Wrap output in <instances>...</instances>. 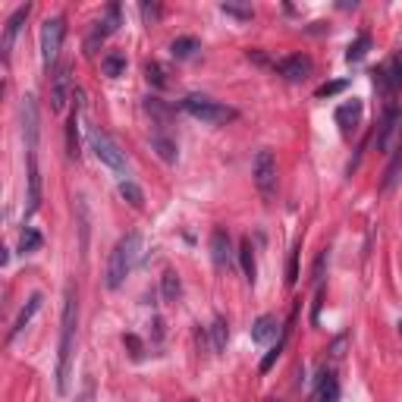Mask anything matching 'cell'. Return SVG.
I'll use <instances>...</instances> for the list:
<instances>
[{"label":"cell","mask_w":402,"mask_h":402,"mask_svg":"<svg viewBox=\"0 0 402 402\" xmlns=\"http://www.w3.org/2000/svg\"><path fill=\"white\" fill-rule=\"evenodd\" d=\"M76 333H79V299H76V290L66 286V292H63V320H60V349H57V393L60 396L70 393Z\"/></svg>","instance_id":"obj_1"},{"label":"cell","mask_w":402,"mask_h":402,"mask_svg":"<svg viewBox=\"0 0 402 402\" xmlns=\"http://www.w3.org/2000/svg\"><path fill=\"white\" fill-rule=\"evenodd\" d=\"M198 51H201V41L195 35H179V38H173V44H170V53L176 60H189V57H195Z\"/></svg>","instance_id":"obj_20"},{"label":"cell","mask_w":402,"mask_h":402,"mask_svg":"<svg viewBox=\"0 0 402 402\" xmlns=\"http://www.w3.org/2000/svg\"><path fill=\"white\" fill-rule=\"evenodd\" d=\"M239 264H242L245 280H249V283L254 286V280H258V264H254V245H252L249 236L239 242Z\"/></svg>","instance_id":"obj_18"},{"label":"cell","mask_w":402,"mask_h":402,"mask_svg":"<svg viewBox=\"0 0 402 402\" xmlns=\"http://www.w3.org/2000/svg\"><path fill=\"white\" fill-rule=\"evenodd\" d=\"M145 76H148V82H154L157 89H164V85H167V72H164V66H160V63L145 66Z\"/></svg>","instance_id":"obj_30"},{"label":"cell","mask_w":402,"mask_h":402,"mask_svg":"<svg viewBox=\"0 0 402 402\" xmlns=\"http://www.w3.org/2000/svg\"><path fill=\"white\" fill-rule=\"evenodd\" d=\"M368 51H371V35H358L349 44V51H346V63H358V60H365Z\"/></svg>","instance_id":"obj_27"},{"label":"cell","mask_w":402,"mask_h":402,"mask_svg":"<svg viewBox=\"0 0 402 402\" xmlns=\"http://www.w3.org/2000/svg\"><path fill=\"white\" fill-rule=\"evenodd\" d=\"M85 95L82 91H76V110L70 113V123H66V154H70L72 160H79V113H82V107H85Z\"/></svg>","instance_id":"obj_14"},{"label":"cell","mask_w":402,"mask_h":402,"mask_svg":"<svg viewBox=\"0 0 402 402\" xmlns=\"http://www.w3.org/2000/svg\"><path fill=\"white\" fill-rule=\"evenodd\" d=\"M38 104L32 95L22 98V138H25V157H29V167H38Z\"/></svg>","instance_id":"obj_7"},{"label":"cell","mask_w":402,"mask_h":402,"mask_svg":"<svg viewBox=\"0 0 402 402\" xmlns=\"http://www.w3.org/2000/svg\"><path fill=\"white\" fill-rule=\"evenodd\" d=\"M220 10H223L226 16H236V19H252V16H254L249 6H236V4H223Z\"/></svg>","instance_id":"obj_33"},{"label":"cell","mask_w":402,"mask_h":402,"mask_svg":"<svg viewBox=\"0 0 402 402\" xmlns=\"http://www.w3.org/2000/svg\"><path fill=\"white\" fill-rule=\"evenodd\" d=\"M311 402H314V399H311Z\"/></svg>","instance_id":"obj_40"},{"label":"cell","mask_w":402,"mask_h":402,"mask_svg":"<svg viewBox=\"0 0 402 402\" xmlns=\"http://www.w3.org/2000/svg\"><path fill=\"white\" fill-rule=\"evenodd\" d=\"M361 113H365V104H361L358 98H352V100H346V104L337 107V126H339L343 136H352V132L358 129Z\"/></svg>","instance_id":"obj_12"},{"label":"cell","mask_w":402,"mask_h":402,"mask_svg":"<svg viewBox=\"0 0 402 402\" xmlns=\"http://www.w3.org/2000/svg\"><path fill=\"white\" fill-rule=\"evenodd\" d=\"M186 402H198V399H186Z\"/></svg>","instance_id":"obj_39"},{"label":"cell","mask_w":402,"mask_h":402,"mask_svg":"<svg viewBox=\"0 0 402 402\" xmlns=\"http://www.w3.org/2000/svg\"><path fill=\"white\" fill-rule=\"evenodd\" d=\"M399 173H402V145L396 148V157L390 160V167H387V173H384V189H393V186H396Z\"/></svg>","instance_id":"obj_28"},{"label":"cell","mask_w":402,"mask_h":402,"mask_svg":"<svg viewBox=\"0 0 402 402\" xmlns=\"http://www.w3.org/2000/svg\"><path fill=\"white\" fill-rule=\"evenodd\" d=\"M211 258H214V264H217L220 271H230L233 261L239 258V252H233V239H230V233H226L223 226H217V230L211 233Z\"/></svg>","instance_id":"obj_11"},{"label":"cell","mask_w":402,"mask_h":402,"mask_svg":"<svg viewBox=\"0 0 402 402\" xmlns=\"http://www.w3.org/2000/svg\"><path fill=\"white\" fill-rule=\"evenodd\" d=\"M145 254V239L142 233H126L117 245H113L110 258H107V271H104V286L107 290H119L123 280L136 271V264Z\"/></svg>","instance_id":"obj_2"},{"label":"cell","mask_w":402,"mask_h":402,"mask_svg":"<svg viewBox=\"0 0 402 402\" xmlns=\"http://www.w3.org/2000/svg\"><path fill=\"white\" fill-rule=\"evenodd\" d=\"M264 402H283V399H264Z\"/></svg>","instance_id":"obj_38"},{"label":"cell","mask_w":402,"mask_h":402,"mask_svg":"<svg viewBox=\"0 0 402 402\" xmlns=\"http://www.w3.org/2000/svg\"><path fill=\"white\" fill-rule=\"evenodd\" d=\"M399 145H402V110L399 107H387L377 123V132H374V148L380 154H390Z\"/></svg>","instance_id":"obj_4"},{"label":"cell","mask_w":402,"mask_h":402,"mask_svg":"<svg viewBox=\"0 0 402 402\" xmlns=\"http://www.w3.org/2000/svg\"><path fill=\"white\" fill-rule=\"evenodd\" d=\"M286 283L296 286L299 283V245L290 252V267H286Z\"/></svg>","instance_id":"obj_32"},{"label":"cell","mask_w":402,"mask_h":402,"mask_svg":"<svg viewBox=\"0 0 402 402\" xmlns=\"http://www.w3.org/2000/svg\"><path fill=\"white\" fill-rule=\"evenodd\" d=\"M273 70H277L286 82H305V79L311 76L314 63H311V57H305V53H292V57L277 60V63H273Z\"/></svg>","instance_id":"obj_10"},{"label":"cell","mask_w":402,"mask_h":402,"mask_svg":"<svg viewBox=\"0 0 402 402\" xmlns=\"http://www.w3.org/2000/svg\"><path fill=\"white\" fill-rule=\"evenodd\" d=\"M252 176H254V186H258L261 195H271L273 186H277V157H273V151L261 148L258 154H254Z\"/></svg>","instance_id":"obj_8"},{"label":"cell","mask_w":402,"mask_h":402,"mask_svg":"<svg viewBox=\"0 0 402 402\" xmlns=\"http://www.w3.org/2000/svg\"><path fill=\"white\" fill-rule=\"evenodd\" d=\"M41 302H44V296H41V292H32V296H29V302H25V308H22V311H19L16 324L10 327V333H6V339H10V343H13V339L19 337V333L25 330V327L32 324V318H35V314H38V308H41Z\"/></svg>","instance_id":"obj_15"},{"label":"cell","mask_w":402,"mask_h":402,"mask_svg":"<svg viewBox=\"0 0 402 402\" xmlns=\"http://www.w3.org/2000/svg\"><path fill=\"white\" fill-rule=\"evenodd\" d=\"M100 70H104V76H107V79L123 76V70H126V57H123V53H117V51H110L104 60H100Z\"/></svg>","instance_id":"obj_25"},{"label":"cell","mask_w":402,"mask_h":402,"mask_svg":"<svg viewBox=\"0 0 402 402\" xmlns=\"http://www.w3.org/2000/svg\"><path fill=\"white\" fill-rule=\"evenodd\" d=\"M89 142H91V151H95V157L107 167V170L126 173V154L119 151V145L113 142V138L107 136V132L100 129V126H95V129L89 132Z\"/></svg>","instance_id":"obj_5"},{"label":"cell","mask_w":402,"mask_h":402,"mask_svg":"<svg viewBox=\"0 0 402 402\" xmlns=\"http://www.w3.org/2000/svg\"><path fill=\"white\" fill-rule=\"evenodd\" d=\"M179 107H183L192 119H201V123H207V126H226V123H233V119L239 117L233 107L220 104V100H211V98H205V95L183 98V100H179Z\"/></svg>","instance_id":"obj_3"},{"label":"cell","mask_w":402,"mask_h":402,"mask_svg":"<svg viewBox=\"0 0 402 402\" xmlns=\"http://www.w3.org/2000/svg\"><path fill=\"white\" fill-rule=\"evenodd\" d=\"M72 402H95V384L89 380V384L82 387V393H79V396L72 399Z\"/></svg>","instance_id":"obj_36"},{"label":"cell","mask_w":402,"mask_h":402,"mask_svg":"<svg viewBox=\"0 0 402 402\" xmlns=\"http://www.w3.org/2000/svg\"><path fill=\"white\" fill-rule=\"evenodd\" d=\"M207 337H211V349L217 355L226 352V343H230V327H226L223 318H214L211 327H207Z\"/></svg>","instance_id":"obj_19"},{"label":"cell","mask_w":402,"mask_h":402,"mask_svg":"<svg viewBox=\"0 0 402 402\" xmlns=\"http://www.w3.org/2000/svg\"><path fill=\"white\" fill-rule=\"evenodd\" d=\"M387 66H390L393 79H396V82L402 85V48H399L396 53H393V60H390V63H387Z\"/></svg>","instance_id":"obj_35"},{"label":"cell","mask_w":402,"mask_h":402,"mask_svg":"<svg viewBox=\"0 0 402 402\" xmlns=\"http://www.w3.org/2000/svg\"><path fill=\"white\" fill-rule=\"evenodd\" d=\"M72 66L70 63H60L57 70L51 72V113H63L66 110V100H70L72 91Z\"/></svg>","instance_id":"obj_9"},{"label":"cell","mask_w":402,"mask_h":402,"mask_svg":"<svg viewBox=\"0 0 402 402\" xmlns=\"http://www.w3.org/2000/svg\"><path fill=\"white\" fill-rule=\"evenodd\" d=\"M63 38H66V19L63 16H53V19H44L41 25V63L44 70H53L60 57V48H63Z\"/></svg>","instance_id":"obj_6"},{"label":"cell","mask_w":402,"mask_h":402,"mask_svg":"<svg viewBox=\"0 0 402 402\" xmlns=\"http://www.w3.org/2000/svg\"><path fill=\"white\" fill-rule=\"evenodd\" d=\"M346 85H349L346 79H337V82H324L318 91H314V95H318V98H333V95H339V91H343Z\"/></svg>","instance_id":"obj_31"},{"label":"cell","mask_w":402,"mask_h":402,"mask_svg":"<svg viewBox=\"0 0 402 402\" xmlns=\"http://www.w3.org/2000/svg\"><path fill=\"white\" fill-rule=\"evenodd\" d=\"M41 242H44L41 233H38L35 226H25L22 236H19V252H22V254H32V252L41 249Z\"/></svg>","instance_id":"obj_26"},{"label":"cell","mask_w":402,"mask_h":402,"mask_svg":"<svg viewBox=\"0 0 402 402\" xmlns=\"http://www.w3.org/2000/svg\"><path fill=\"white\" fill-rule=\"evenodd\" d=\"M314 402H339V380L333 371H320L318 377V393H314Z\"/></svg>","instance_id":"obj_17"},{"label":"cell","mask_w":402,"mask_h":402,"mask_svg":"<svg viewBox=\"0 0 402 402\" xmlns=\"http://www.w3.org/2000/svg\"><path fill=\"white\" fill-rule=\"evenodd\" d=\"M160 296H164V302H176L183 296V283H179V277L173 271H167L160 277Z\"/></svg>","instance_id":"obj_24"},{"label":"cell","mask_w":402,"mask_h":402,"mask_svg":"<svg viewBox=\"0 0 402 402\" xmlns=\"http://www.w3.org/2000/svg\"><path fill=\"white\" fill-rule=\"evenodd\" d=\"M138 10H142V19H145L148 25H154V22L160 19V6H157V4H142Z\"/></svg>","instance_id":"obj_34"},{"label":"cell","mask_w":402,"mask_h":402,"mask_svg":"<svg viewBox=\"0 0 402 402\" xmlns=\"http://www.w3.org/2000/svg\"><path fill=\"white\" fill-rule=\"evenodd\" d=\"M277 330H280L277 314H261L252 324V343H271V339H277Z\"/></svg>","instance_id":"obj_16"},{"label":"cell","mask_w":402,"mask_h":402,"mask_svg":"<svg viewBox=\"0 0 402 402\" xmlns=\"http://www.w3.org/2000/svg\"><path fill=\"white\" fill-rule=\"evenodd\" d=\"M123 343H126V346H129V349H132V355H142V343H138V337H126Z\"/></svg>","instance_id":"obj_37"},{"label":"cell","mask_w":402,"mask_h":402,"mask_svg":"<svg viewBox=\"0 0 402 402\" xmlns=\"http://www.w3.org/2000/svg\"><path fill=\"white\" fill-rule=\"evenodd\" d=\"M151 148L157 151V157L164 160V164H176V142L167 136H151Z\"/></svg>","instance_id":"obj_23"},{"label":"cell","mask_w":402,"mask_h":402,"mask_svg":"<svg viewBox=\"0 0 402 402\" xmlns=\"http://www.w3.org/2000/svg\"><path fill=\"white\" fill-rule=\"evenodd\" d=\"M283 346H286V330H283V337L277 339V346H273V349L267 352L264 358H261V374H267V371H271V368H273V361H277L280 355H283Z\"/></svg>","instance_id":"obj_29"},{"label":"cell","mask_w":402,"mask_h":402,"mask_svg":"<svg viewBox=\"0 0 402 402\" xmlns=\"http://www.w3.org/2000/svg\"><path fill=\"white\" fill-rule=\"evenodd\" d=\"M371 76H374V89H377L380 95H393V91L399 89V82L393 79V72H390V66H387V63L377 66V70H374Z\"/></svg>","instance_id":"obj_22"},{"label":"cell","mask_w":402,"mask_h":402,"mask_svg":"<svg viewBox=\"0 0 402 402\" xmlns=\"http://www.w3.org/2000/svg\"><path fill=\"white\" fill-rule=\"evenodd\" d=\"M29 13H32V6L22 4V6L13 10L10 19H6V25H4V60H10V51H13V44H16V35H19V29H22V22L29 19Z\"/></svg>","instance_id":"obj_13"},{"label":"cell","mask_w":402,"mask_h":402,"mask_svg":"<svg viewBox=\"0 0 402 402\" xmlns=\"http://www.w3.org/2000/svg\"><path fill=\"white\" fill-rule=\"evenodd\" d=\"M119 198H123L129 207H136V211H142V207H145V192H142V186H136L132 179H123V183H119Z\"/></svg>","instance_id":"obj_21"}]
</instances>
